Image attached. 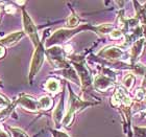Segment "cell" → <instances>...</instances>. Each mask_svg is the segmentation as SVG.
Segmentation results:
<instances>
[{
    "label": "cell",
    "mask_w": 146,
    "mask_h": 137,
    "mask_svg": "<svg viewBox=\"0 0 146 137\" xmlns=\"http://www.w3.org/2000/svg\"><path fill=\"white\" fill-rule=\"evenodd\" d=\"M114 29H115L114 25L111 24V23H102V24L99 25H92L89 24V23H85V24H79V26L75 28H60V29H56L47 39V41L45 42V46L46 48L56 45L60 46L61 44L68 42L75 35L85 31H94V33L99 35H110Z\"/></svg>",
    "instance_id": "6da1fadb"
},
{
    "label": "cell",
    "mask_w": 146,
    "mask_h": 137,
    "mask_svg": "<svg viewBox=\"0 0 146 137\" xmlns=\"http://www.w3.org/2000/svg\"><path fill=\"white\" fill-rule=\"evenodd\" d=\"M9 131L12 133L13 137H29L27 135V133L25 131H23L20 128H15V127H9Z\"/></svg>",
    "instance_id": "ffe728a7"
},
{
    "label": "cell",
    "mask_w": 146,
    "mask_h": 137,
    "mask_svg": "<svg viewBox=\"0 0 146 137\" xmlns=\"http://www.w3.org/2000/svg\"><path fill=\"white\" fill-rule=\"evenodd\" d=\"M12 102L9 101V98H5L4 95L0 94V109H4V108H7L12 105Z\"/></svg>",
    "instance_id": "603a6c76"
},
{
    "label": "cell",
    "mask_w": 146,
    "mask_h": 137,
    "mask_svg": "<svg viewBox=\"0 0 146 137\" xmlns=\"http://www.w3.org/2000/svg\"><path fill=\"white\" fill-rule=\"evenodd\" d=\"M135 95H136V100L139 102L143 101L144 98H145L146 95V90L144 88H138L137 90H136V93H135Z\"/></svg>",
    "instance_id": "cb8c5ba5"
},
{
    "label": "cell",
    "mask_w": 146,
    "mask_h": 137,
    "mask_svg": "<svg viewBox=\"0 0 146 137\" xmlns=\"http://www.w3.org/2000/svg\"><path fill=\"white\" fill-rule=\"evenodd\" d=\"M131 69L133 70L136 74H139V76H144L146 73V66L143 64H141L140 62H137V63H135L134 65H131Z\"/></svg>",
    "instance_id": "d6986e66"
},
{
    "label": "cell",
    "mask_w": 146,
    "mask_h": 137,
    "mask_svg": "<svg viewBox=\"0 0 146 137\" xmlns=\"http://www.w3.org/2000/svg\"><path fill=\"white\" fill-rule=\"evenodd\" d=\"M70 63L73 65V68L78 74V78L80 80V85L82 86V89L90 88L93 85L94 78L91 74V71L86 64L85 59L80 55H70Z\"/></svg>",
    "instance_id": "3957f363"
},
{
    "label": "cell",
    "mask_w": 146,
    "mask_h": 137,
    "mask_svg": "<svg viewBox=\"0 0 146 137\" xmlns=\"http://www.w3.org/2000/svg\"><path fill=\"white\" fill-rule=\"evenodd\" d=\"M1 11H2V9H1V4H0V16H1Z\"/></svg>",
    "instance_id": "1f68e13d"
},
{
    "label": "cell",
    "mask_w": 146,
    "mask_h": 137,
    "mask_svg": "<svg viewBox=\"0 0 146 137\" xmlns=\"http://www.w3.org/2000/svg\"><path fill=\"white\" fill-rule=\"evenodd\" d=\"M110 37H111V39H113V40H119L124 37V33H123L121 29H117V28H116V29H114V31L110 34Z\"/></svg>",
    "instance_id": "7402d4cb"
},
{
    "label": "cell",
    "mask_w": 146,
    "mask_h": 137,
    "mask_svg": "<svg viewBox=\"0 0 146 137\" xmlns=\"http://www.w3.org/2000/svg\"><path fill=\"white\" fill-rule=\"evenodd\" d=\"M4 55H5V49H4V47H3V46L0 45V58L4 57Z\"/></svg>",
    "instance_id": "83f0119b"
},
{
    "label": "cell",
    "mask_w": 146,
    "mask_h": 137,
    "mask_svg": "<svg viewBox=\"0 0 146 137\" xmlns=\"http://www.w3.org/2000/svg\"><path fill=\"white\" fill-rule=\"evenodd\" d=\"M45 89L50 93H56L61 89V84L56 79L51 78V79L47 80V82L45 84Z\"/></svg>",
    "instance_id": "9a60e30c"
},
{
    "label": "cell",
    "mask_w": 146,
    "mask_h": 137,
    "mask_svg": "<svg viewBox=\"0 0 146 137\" xmlns=\"http://www.w3.org/2000/svg\"><path fill=\"white\" fill-rule=\"evenodd\" d=\"M4 9H5L6 14H15L16 13V7L13 5H6Z\"/></svg>",
    "instance_id": "484cf974"
},
{
    "label": "cell",
    "mask_w": 146,
    "mask_h": 137,
    "mask_svg": "<svg viewBox=\"0 0 146 137\" xmlns=\"http://www.w3.org/2000/svg\"><path fill=\"white\" fill-rule=\"evenodd\" d=\"M16 3L19 5H23V4H25V1H16Z\"/></svg>",
    "instance_id": "f546056e"
},
{
    "label": "cell",
    "mask_w": 146,
    "mask_h": 137,
    "mask_svg": "<svg viewBox=\"0 0 146 137\" xmlns=\"http://www.w3.org/2000/svg\"><path fill=\"white\" fill-rule=\"evenodd\" d=\"M97 55L99 58L104 59L106 61H109L111 64H116L120 60H123L125 57V51L118 46L110 45L104 47L98 51Z\"/></svg>",
    "instance_id": "ba28073f"
},
{
    "label": "cell",
    "mask_w": 146,
    "mask_h": 137,
    "mask_svg": "<svg viewBox=\"0 0 146 137\" xmlns=\"http://www.w3.org/2000/svg\"><path fill=\"white\" fill-rule=\"evenodd\" d=\"M135 137H146V127H134Z\"/></svg>",
    "instance_id": "44dd1931"
},
{
    "label": "cell",
    "mask_w": 146,
    "mask_h": 137,
    "mask_svg": "<svg viewBox=\"0 0 146 137\" xmlns=\"http://www.w3.org/2000/svg\"><path fill=\"white\" fill-rule=\"evenodd\" d=\"M65 114H66V112H65V92L63 91L61 98H60L58 105H56V107L53 110V113H52V118H53V122H54L56 129H58L62 126Z\"/></svg>",
    "instance_id": "30bf717a"
},
{
    "label": "cell",
    "mask_w": 146,
    "mask_h": 137,
    "mask_svg": "<svg viewBox=\"0 0 146 137\" xmlns=\"http://www.w3.org/2000/svg\"><path fill=\"white\" fill-rule=\"evenodd\" d=\"M46 58L58 69L70 67V62L66 59V51L61 46H52L46 49Z\"/></svg>",
    "instance_id": "5b68a950"
},
{
    "label": "cell",
    "mask_w": 146,
    "mask_h": 137,
    "mask_svg": "<svg viewBox=\"0 0 146 137\" xmlns=\"http://www.w3.org/2000/svg\"><path fill=\"white\" fill-rule=\"evenodd\" d=\"M38 103H39V108L42 110H48L50 109L53 105V102H52L51 98L48 96V95H43L38 100Z\"/></svg>",
    "instance_id": "2e32d148"
},
{
    "label": "cell",
    "mask_w": 146,
    "mask_h": 137,
    "mask_svg": "<svg viewBox=\"0 0 146 137\" xmlns=\"http://www.w3.org/2000/svg\"><path fill=\"white\" fill-rule=\"evenodd\" d=\"M14 103L16 104V106L18 105V106L22 107L23 109L27 110L29 112H38L40 110L38 100L34 98L31 95L24 94V93L19 95V98Z\"/></svg>",
    "instance_id": "9c48e42d"
},
{
    "label": "cell",
    "mask_w": 146,
    "mask_h": 137,
    "mask_svg": "<svg viewBox=\"0 0 146 137\" xmlns=\"http://www.w3.org/2000/svg\"><path fill=\"white\" fill-rule=\"evenodd\" d=\"M55 72L58 73V74H60V76L66 78L70 82L75 83L77 85H80V80L78 78V74H77V72H76L75 69L72 66H70V67L68 68H64V69H58L55 70Z\"/></svg>",
    "instance_id": "4fadbf2b"
},
{
    "label": "cell",
    "mask_w": 146,
    "mask_h": 137,
    "mask_svg": "<svg viewBox=\"0 0 146 137\" xmlns=\"http://www.w3.org/2000/svg\"><path fill=\"white\" fill-rule=\"evenodd\" d=\"M0 85H1V81H0Z\"/></svg>",
    "instance_id": "836d02e7"
},
{
    "label": "cell",
    "mask_w": 146,
    "mask_h": 137,
    "mask_svg": "<svg viewBox=\"0 0 146 137\" xmlns=\"http://www.w3.org/2000/svg\"><path fill=\"white\" fill-rule=\"evenodd\" d=\"M134 83H135V76L133 73H128V74H126V76L123 78L122 85H123V87L125 88V90L128 91V90H131V87L134 86Z\"/></svg>",
    "instance_id": "e0dca14e"
},
{
    "label": "cell",
    "mask_w": 146,
    "mask_h": 137,
    "mask_svg": "<svg viewBox=\"0 0 146 137\" xmlns=\"http://www.w3.org/2000/svg\"><path fill=\"white\" fill-rule=\"evenodd\" d=\"M45 59H46V49L42 42L39 46H36V48H35L34 55H33V58H31V67H29V74H28V79H29L31 84L33 82L34 78L38 74V72H39L40 70H41L44 62H45Z\"/></svg>",
    "instance_id": "8992f818"
},
{
    "label": "cell",
    "mask_w": 146,
    "mask_h": 137,
    "mask_svg": "<svg viewBox=\"0 0 146 137\" xmlns=\"http://www.w3.org/2000/svg\"><path fill=\"white\" fill-rule=\"evenodd\" d=\"M142 115H143V116H145V117H146V111H145V112H143V113H142Z\"/></svg>",
    "instance_id": "4dcf8cb0"
},
{
    "label": "cell",
    "mask_w": 146,
    "mask_h": 137,
    "mask_svg": "<svg viewBox=\"0 0 146 137\" xmlns=\"http://www.w3.org/2000/svg\"><path fill=\"white\" fill-rule=\"evenodd\" d=\"M25 36L24 31H15V33H12V34L7 35L4 38L0 40V45L1 46H11L14 45L15 43H17L18 41L23 38Z\"/></svg>",
    "instance_id": "5bb4252c"
},
{
    "label": "cell",
    "mask_w": 146,
    "mask_h": 137,
    "mask_svg": "<svg viewBox=\"0 0 146 137\" xmlns=\"http://www.w3.org/2000/svg\"><path fill=\"white\" fill-rule=\"evenodd\" d=\"M142 88H144L146 90V73H145V76H144L143 82H142Z\"/></svg>",
    "instance_id": "f1b7e54d"
},
{
    "label": "cell",
    "mask_w": 146,
    "mask_h": 137,
    "mask_svg": "<svg viewBox=\"0 0 146 137\" xmlns=\"http://www.w3.org/2000/svg\"><path fill=\"white\" fill-rule=\"evenodd\" d=\"M145 43H146V40L144 38H141V39L136 41L131 45V49H129V57H128V59H129V65L131 66L138 62L141 53L143 51V47L145 45Z\"/></svg>",
    "instance_id": "8fae6325"
},
{
    "label": "cell",
    "mask_w": 146,
    "mask_h": 137,
    "mask_svg": "<svg viewBox=\"0 0 146 137\" xmlns=\"http://www.w3.org/2000/svg\"><path fill=\"white\" fill-rule=\"evenodd\" d=\"M79 18L77 17V16L73 13V14H71L69 17L67 18V21H66V24H67V26L69 28H75L77 27V26H79Z\"/></svg>",
    "instance_id": "ac0fdd59"
},
{
    "label": "cell",
    "mask_w": 146,
    "mask_h": 137,
    "mask_svg": "<svg viewBox=\"0 0 146 137\" xmlns=\"http://www.w3.org/2000/svg\"><path fill=\"white\" fill-rule=\"evenodd\" d=\"M0 137H11V135H9L2 127H0Z\"/></svg>",
    "instance_id": "4316f807"
},
{
    "label": "cell",
    "mask_w": 146,
    "mask_h": 137,
    "mask_svg": "<svg viewBox=\"0 0 146 137\" xmlns=\"http://www.w3.org/2000/svg\"><path fill=\"white\" fill-rule=\"evenodd\" d=\"M51 134L53 137H70L69 135L64 131H60V130H50Z\"/></svg>",
    "instance_id": "d4e9b609"
},
{
    "label": "cell",
    "mask_w": 146,
    "mask_h": 137,
    "mask_svg": "<svg viewBox=\"0 0 146 137\" xmlns=\"http://www.w3.org/2000/svg\"><path fill=\"white\" fill-rule=\"evenodd\" d=\"M135 9H136V18L138 19L139 23L141 24V27L143 29L144 39L146 40V9L141 5L140 2L134 1Z\"/></svg>",
    "instance_id": "7c38bea8"
},
{
    "label": "cell",
    "mask_w": 146,
    "mask_h": 137,
    "mask_svg": "<svg viewBox=\"0 0 146 137\" xmlns=\"http://www.w3.org/2000/svg\"><path fill=\"white\" fill-rule=\"evenodd\" d=\"M144 102L146 103V95H145V98H144Z\"/></svg>",
    "instance_id": "d6a6232c"
},
{
    "label": "cell",
    "mask_w": 146,
    "mask_h": 137,
    "mask_svg": "<svg viewBox=\"0 0 146 137\" xmlns=\"http://www.w3.org/2000/svg\"><path fill=\"white\" fill-rule=\"evenodd\" d=\"M68 89H69V101H68V108L65 114V117L63 119L62 125L64 127H69L72 124L73 119H74V115L75 113L80 112L84 109L88 108L90 106H95L97 105L98 102H91V101H85L82 100L78 95H76L74 93L71 87L68 85Z\"/></svg>",
    "instance_id": "7a4b0ae2"
},
{
    "label": "cell",
    "mask_w": 146,
    "mask_h": 137,
    "mask_svg": "<svg viewBox=\"0 0 146 137\" xmlns=\"http://www.w3.org/2000/svg\"><path fill=\"white\" fill-rule=\"evenodd\" d=\"M22 23H23V31L25 33V35L28 36V38L31 39L35 48H36V46H39L42 43V41L39 38L38 28H36V24L24 9H22Z\"/></svg>",
    "instance_id": "52a82bcc"
},
{
    "label": "cell",
    "mask_w": 146,
    "mask_h": 137,
    "mask_svg": "<svg viewBox=\"0 0 146 137\" xmlns=\"http://www.w3.org/2000/svg\"><path fill=\"white\" fill-rule=\"evenodd\" d=\"M117 82V76L116 73L113 71L111 68L104 67L102 68V73L98 74L94 78L93 81V86L96 90L100 92L107 91L108 89L115 85Z\"/></svg>",
    "instance_id": "277c9868"
}]
</instances>
